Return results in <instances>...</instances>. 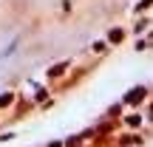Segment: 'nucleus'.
<instances>
[{
  "mask_svg": "<svg viewBox=\"0 0 153 147\" xmlns=\"http://www.w3.org/2000/svg\"><path fill=\"white\" fill-rule=\"evenodd\" d=\"M122 37H125V31H122V28H116V31H111V43H119Z\"/></svg>",
  "mask_w": 153,
  "mask_h": 147,
  "instance_id": "obj_1",
  "label": "nucleus"
}]
</instances>
